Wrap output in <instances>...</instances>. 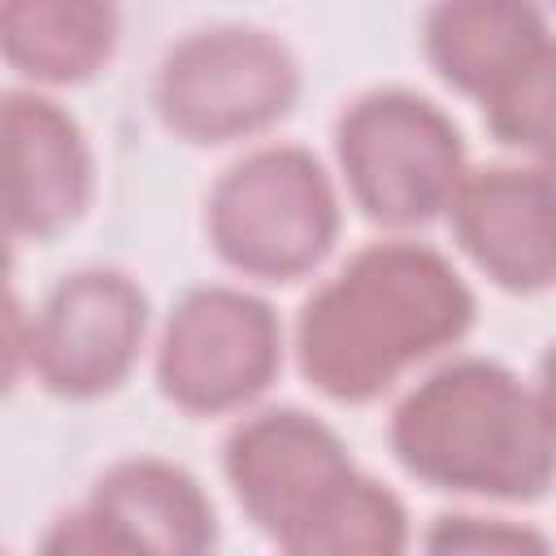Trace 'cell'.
<instances>
[{
  "label": "cell",
  "mask_w": 556,
  "mask_h": 556,
  "mask_svg": "<svg viewBox=\"0 0 556 556\" xmlns=\"http://www.w3.org/2000/svg\"><path fill=\"white\" fill-rule=\"evenodd\" d=\"M473 321L478 295L465 274L439 248L387 235L361 243L304 295L291 321V356L321 400L365 408L413 369L460 348Z\"/></svg>",
  "instance_id": "1"
},
{
  "label": "cell",
  "mask_w": 556,
  "mask_h": 556,
  "mask_svg": "<svg viewBox=\"0 0 556 556\" xmlns=\"http://www.w3.org/2000/svg\"><path fill=\"white\" fill-rule=\"evenodd\" d=\"M239 513L291 556H395L413 543L404 500L365 473L343 434L295 404L243 413L222 439Z\"/></svg>",
  "instance_id": "2"
},
{
  "label": "cell",
  "mask_w": 556,
  "mask_h": 556,
  "mask_svg": "<svg viewBox=\"0 0 556 556\" xmlns=\"http://www.w3.org/2000/svg\"><path fill=\"white\" fill-rule=\"evenodd\" d=\"M387 447L413 482L473 504H539L556 486V434L534 387L478 352H452L395 400Z\"/></svg>",
  "instance_id": "3"
},
{
  "label": "cell",
  "mask_w": 556,
  "mask_h": 556,
  "mask_svg": "<svg viewBox=\"0 0 556 556\" xmlns=\"http://www.w3.org/2000/svg\"><path fill=\"white\" fill-rule=\"evenodd\" d=\"M343 235V195L304 143H256L204 195L213 256L252 282L291 287L317 274Z\"/></svg>",
  "instance_id": "4"
},
{
  "label": "cell",
  "mask_w": 556,
  "mask_h": 556,
  "mask_svg": "<svg viewBox=\"0 0 556 556\" xmlns=\"http://www.w3.org/2000/svg\"><path fill=\"white\" fill-rule=\"evenodd\" d=\"M330 139L352 208L387 235H408L447 217L469 169V148L452 113L395 83L352 96Z\"/></svg>",
  "instance_id": "5"
},
{
  "label": "cell",
  "mask_w": 556,
  "mask_h": 556,
  "mask_svg": "<svg viewBox=\"0 0 556 556\" xmlns=\"http://www.w3.org/2000/svg\"><path fill=\"white\" fill-rule=\"evenodd\" d=\"M304 70L291 43L265 26L217 22L174 39L152 74L161 126L191 148H226L269 135L300 104Z\"/></svg>",
  "instance_id": "6"
},
{
  "label": "cell",
  "mask_w": 556,
  "mask_h": 556,
  "mask_svg": "<svg viewBox=\"0 0 556 556\" xmlns=\"http://www.w3.org/2000/svg\"><path fill=\"white\" fill-rule=\"evenodd\" d=\"M152 330V304L139 278L117 265L61 274L26 317L9 300V387L26 361L30 378L70 404H91L126 387Z\"/></svg>",
  "instance_id": "7"
},
{
  "label": "cell",
  "mask_w": 556,
  "mask_h": 556,
  "mask_svg": "<svg viewBox=\"0 0 556 556\" xmlns=\"http://www.w3.org/2000/svg\"><path fill=\"white\" fill-rule=\"evenodd\" d=\"M287 330L278 308L235 282L187 287L161 321L152 378L187 417L248 413L282 374Z\"/></svg>",
  "instance_id": "8"
},
{
  "label": "cell",
  "mask_w": 556,
  "mask_h": 556,
  "mask_svg": "<svg viewBox=\"0 0 556 556\" xmlns=\"http://www.w3.org/2000/svg\"><path fill=\"white\" fill-rule=\"evenodd\" d=\"M222 543V521L204 482L165 456L139 452L113 460L83 504L61 513L39 539L61 556H204Z\"/></svg>",
  "instance_id": "9"
},
{
  "label": "cell",
  "mask_w": 556,
  "mask_h": 556,
  "mask_svg": "<svg viewBox=\"0 0 556 556\" xmlns=\"http://www.w3.org/2000/svg\"><path fill=\"white\" fill-rule=\"evenodd\" d=\"M447 226L460 256L504 295L556 287V178L543 161L469 165Z\"/></svg>",
  "instance_id": "10"
},
{
  "label": "cell",
  "mask_w": 556,
  "mask_h": 556,
  "mask_svg": "<svg viewBox=\"0 0 556 556\" xmlns=\"http://www.w3.org/2000/svg\"><path fill=\"white\" fill-rule=\"evenodd\" d=\"M4 122V230L13 243H52L96 200V156L83 122L43 87H9Z\"/></svg>",
  "instance_id": "11"
},
{
  "label": "cell",
  "mask_w": 556,
  "mask_h": 556,
  "mask_svg": "<svg viewBox=\"0 0 556 556\" xmlns=\"http://www.w3.org/2000/svg\"><path fill=\"white\" fill-rule=\"evenodd\" d=\"M547 35V0H430L421 13L426 65L473 104Z\"/></svg>",
  "instance_id": "12"
},
{
  "label": "cell",
  "mask_w": 556,
  "mask_h": 556,
  "mask_svg": "<svg viewBox=\"0 0 556 556\" xmlns=\"http://www.w3.org/2000/svg\"><path fill=\"white\" fill-rule=\"evenodd\" d=\"M122 43L117 0H0V52L26 87H83Z\"/></svg>",
  "instance_id": "13"
},
{
  "label": "cell",
  "mask_w": 556,
  "mask_h": 556,
  "mask_svg": "<svg viewBox=\"0 0 556 556\" xmlns=\"http://www.w3.org/2000/svg\"><path fill=\"white\" fill-rule=\"evenodd\" d=\"M486 135L526 156L556 148V30L478 100Z\"/></svg>",
  "instance_id": "14"
},
{
  "label": "cell",
  "mask_w": 556,
  "mask_h": 556,
  "mask_svg": "<svg viewBox=\"0 0 556 556\" xmlns=\"http://www.w3.org/2000/svg\"><path fill=\"white\" fill-rule=\"evenodd\" d=\"M426 552H552V539L526 521H513L504 513H439L430 530L421 534Z\"/></svg>",
  "instance_id": "15"
},
{
  "label": "cell",
  "mask_w": 556,
  "mask_h": 556,
  "mask_svg": "<svg viewBox=\"0 0 556 556\" xmlns=\"http://www.w3.org/2000/svg\"><path fill=\"white\" fill-rule=\"evenodd\" d=\"M534 395H539V408H543V417H547V426H552V434H556V339L543 348V356H539V365H534Z\"/></svg>",
  "instance_id": "16"
},
{
  "label": "cell",
  "mask_w": 556,
  "mask_h": 556,
  "mask_svg": "<svg viewBox=\"0 0 556 556\" xmlns=\"http://www.w3.org/2000/svg\"><path fill=\"white\" fill-rule=\"evenodd\" d=\"M534 161H543V165L552 169V178H556V148H552V152H543V156H534Z\"/></svg>",
  "instance_id": "17"
},
{
  "label": "cell",
  "mask_w": 556,
  "mask_h": 556,
  "mask_svg": "<svg viewBox=\"0 0 556 556\" xmlns=\"http://www.w3.org/2000/svg\"><path fill=\"white\" fill-rule=\"evenodd\" d=\"M547 9H556V0H547Z\"/></svg>",
  "instance_id": "18"
}]
</instances>
